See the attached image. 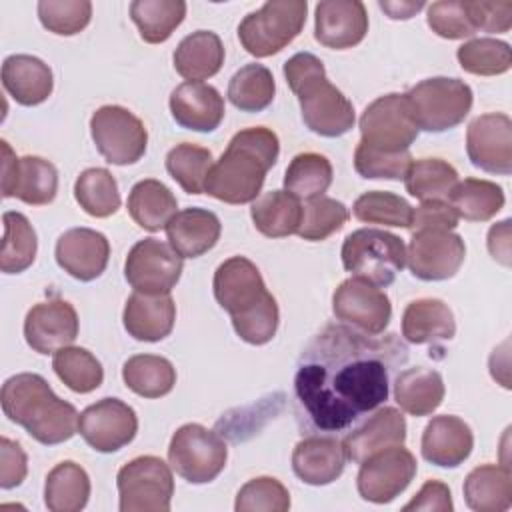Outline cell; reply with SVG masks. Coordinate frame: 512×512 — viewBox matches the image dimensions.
Wrapping results in <instances>:
<instances>
[{"label":"cell","instance_id":"1","mask_svg":"<svg viewBox=\"0 0 512 512\" xmlns=\"http://www.w3.org/2000/svg\"><path fill=\"white\" fill-rule=\"evenodd\" d=\"M408 362L396 334H366L328 324L302 350L292 410L306 436H344L390 394V380Z\"/></svg>","mask_w":512,"mask_h":512},{"label":"cell","instance_id":"2","mask_svg":"<svg viewBox=\"0 0 512 512\" xmlns=\"http://www.w3.org/2000/svg\"><path fill=\"white\" fill-rule=\"evenodd\" d=\"M216 302L230 314L234 332L248 344L262 346L278 330V304L266 290L260 270L244 256L224 260L212 280Z\"/></svg>","mask_w":512,"mask_h":512},{"label":"cell","instance_id":"3","mask_svg":"<svg viewBox=\"0 0 512 512\" xmlns=\"http://www.w3.org/2000/svg\"><path fill=\"white\" fill-rule=\"evenodd\" d=\"M278 154L280 142L270 128L254 126L236 132L220 160L212 164L204 192L226 204L254 202Z\"/></svg>","mask_w":512,"mask_h":512},{"label":"cell","instance_id":"4","mask_svg":"<svg viewBox=\"0 0 512 512\" xmlns=\"http://www.w3.org/2000/svg\"><path fill=\"white\" fill-rule=\"evenodd\" d=\"M0 404L4 416L40 444H62L78 432L80 414L70 402L58 398L40 374L10 376L2 384Z\"/></svg>","mask_w":512,"mask_h":512},{"label":"cell","instance_id":"5","mask_svg":"<svg viewBox=\"0 0 512 512\" xmlns=\"http://www.w3.org/2000/svg\"><path fill=\"white\" fill-rule=\"evenodd\" d=\"M342 266L354 276L378 286H390L406 266L404 240L380 228L350 232L342 244Z\"/></svg>","mask_w":512,"mask_h":512},{"label":"cell","instance_id":"6","mask_svg":"<svg viewBox=\"0 0 512 512\" xmlns=\"http://www.w3.org/2000/svg\"><path fill=\"white\" fill-rule=\"evenodd\" d=\"M410 116L418 130L446 132L468 116L474 96L460 78L434 76L418 82L406 94Z\"/></svg>","mask_w":512,"mask_h":512},{"label":"cell","instance_id":"7","mask_svg":"<svg viewBox=\"0 0 512 512\" xmlns=\"http://www.w3.org/2000/svg\"><path fill=\"white\" fill-rule=\"evenodd\" d=\"M306 12V0H268L238 24L242 48L256 58L278 54L302 32Z\"/></svg>","mask_w":512,"mask_h":512},{"label":"cell","instance_id":"8","mask_svg":"<svg viewBox=\"0 0 512 512\" xmlns=\"http://www.w3.org/2000/svg\"><path fill=\"white\" fill-rule=\"evenodd\" d=\"M226 460V442L202 424H184L170 438L168 462L190 484L212 482L224 470Z\"/></svg>","mask_w":512,"mask_h":512},{"label":"cell","instance_id":"9","mask_svg":"<svg viewBox=\"0 0 512 512\" xmlns=\"http://www.w3.org/2000/svg\"><path fill=\"white\" fill-rule=\"evenodd\" d=\"M120 512H168L174 496L170 466L158 456H138L118 470Z\"/></svg>","mask_w":512,"mask_h":512},{"label":"cell","instance_id":"10","mask_svg":"<svg viewBox=\"0 0 512 512\" xmlns=\"http://www.w3.org/2000/svg\"><path fill=\"white\" fill-rule=\"evenodd\" d=\"M292 92L298 96L306 128L314 134L324 138H338L354 128V106L328 80L324 68L314 72L308 80L294 86Z\"/></svg>","mask_w":512,"mask_h":512},{"label":"cell","instance_id":"11","mask_svg":"<svg viewBox=\"0 0 512 512\" xmlns=\"http://www.w3.org/2000/svg\"><path fill=\"white\" fill-rule=\"evenodd\" d=\"M90 134L100 156L116 166L138 162L148 144L144 122L118 104L100 106L90 118Z\"/></svg>","mask_w":512,"mask_h":512},{"label":"cell","instance_id":"12","mask_svg":"<svg viewBox=\"0 0 512 512\" xmlns=\"http://www.w3.org/2000/svg\"><path fill=\"white\" fill-rule=\"evenodd\" d=\"M360 144L388 154L410 150L418 128L410 116L406 96L398 92L372 100L360 116Z\"/></svg>","mask_w":512,"mask_h":512},{"label":"cell","instance_id":"13","mask_svg":"<svg viewBox=\"0 0 512 512\" xmlns=\"http://www.w3.org/2000/svg\"><path fill=\"white\" fill-rule=\"evenodd\" d=\"M416 470L414 454L402 444L380 450L360 464L356 476L358 494L366 502L388 504L408 488Z\"/></svg>","mask_w":512,"mask_h":512},{"label":"cell","instance_id":"14","mask_svg":"<svg viewBox=\"0 0 512 512\" xmlns=\"http://www.w3.org/2000/svg\"><path fill=\"white\" fill-rule=\"evenodd\" d=\"M182 256L156 238L136 242L124 262V276L136 292L170 294L182 276Z\"/></svg>","mask_w":512,"mask_h":512},{"label":"cell","instance_id":"15","mask_svg":"<svg viewBox=\"0 0 512 512\" xmlns=\"http://www.w3.org/2000/svg\"><path fill=\"white\" fill-rule=\"evenodd\" d=\"M466 258L464 240L452 230H416L406 248V264L418 280L452 278Z\"/></svg>","mask_w":512,"mask_h":512},{"label":"cell","instance_id":"16","mask_svg":"<svg viewBox=\"0 0 512 512\" xmlns=\"http://www.w3.org/2000/svg\"><path fill=\"white\" fill-rule=\"evenodd\" d=\"M332 312L340 324L366 334H382L392 318V304L378 286L352 276L334 290Z\"/></svg>","mask_w":512,"mask_h":512},{"label":"cell","instance_id":"17","mask_svg":"<svg viewBox=\"0 0 512 512\" xmlns=\"http://www.w3.org/2000/svg\"><path fill=\"white\" fill-rule=\"evenodd\" d=\"M78 432L96 452L110 454L134 440L138 416L120 398H102L80 412Z\"/></svg>","mask_w":512,"mask_h":512},{"label":"cell","instance_id":"18","mask_svg":"<svg viewBox=\"0 0 512 512\" xmlns=\"http://www.w3.org/2000/svg\"><path fill=\"white\" fill-rule=\"evenodd\" d=\"M466 152L472 166L508 176L512 172V120L502 112L476 116L466 130Z\"/></svg>","mask_w":512,"mask_h":512},{"label":"cell","instance_id":"19","mask_svg":"<svg viewBox=\"0 0 512 512\" xmlns=\"http://www.w3.org/2000/svg\"><path fill=\"white\" fill-rule=\"evenodd\" d=\"M78 336V314L62 298L34 304L24 320L26 344L38 354H54Z\"/></svg>","mask_w":512,"mask_h":512},{"label":"cell","instance_id":"20","mask_svg":"<svg viewBox=\"0 0 512 512\" xmlns=\"http://www.w3.org/2000/svg\"><path fill=\"white\" fill-rule=\"evenodd\" d=\"M368 12L360 0H322L314 10V38L332 50H346L364 40Z\"/></svg>","mask_w":512,"mask_h":512},{"label":"cell","instance_id":"21","mask_svg":"<svg viewBox=\"0 0 512 512\" xmlns=\"http://www.w3.org/2000/svg\"><path fill=\"white\" fill-rule=\"evenodd\" d=\"M406 440V420L400 410L392 406H378L360 424L342 436L346 458L362 464L372 454L400 446Z\"/></svg>","mask_w":512,"mask_h":512},{"label":"cell","instance_id":"22","mask_svg":"<svg viewBox=\"0 0 512 512\" xmlns=\"http://www.w3.org/2000/svg\"><path fill=\"white\" fill-rule=\"evenodd\" d=\"M58 266L80 282L98 278L110 258L108 238L92 228H70L56 240L54 250Z\"/></svg>","mask_w":512,"mask_h":512},{"label":"cell","instance_id":"23","mask_svg":"<svg viewBox=\"0 0 512 512\" xmlns=\"http://www.w3.org/2000/svg\"><path fill=\"white\" fill-rule=\"evenodd\" d=\"M170 112L176 124L194 132H212L224 120V98L204 82H182L170 94Z\"/></svg>","mask_w":512,"mask_h":512},{"label":"cell","instance_id":"24","mask_svg":"<svg viewBox=\"0 0 512 512\" xmlns=\"http://www.w3.org/2000/svg\"><path fill=\"white\" fill-rule=\"evenodd\" d=\"M474 448V434L470 426L452 414L434 416L424 432L420 450L424 460L440 468L460 466Z\"/></svg>","mask_w":512,"mask_h":512},{"label":"cell","instance_id":"25","mask_svg":"<svg viewBox=\"0 0 512 512\" xmlns=\"http://www.w3.org/2000/svg\"><path fill=\"white\" fill-rule=\"evenodd\" d=\"M342 440L334 436H306L294 446L292 470L310 486H326L342 476L346 466Z\"/></svg>","mask_w":512,"mask_h":512},{"label":"cell","instance_id":"26","mask_svg":"<svg viewBox=\"0 0 512 512\" xmlns=\"http://www.w3.org/2000/svg\"><path fill=\"white\" fill-rule=\"evenodd\" d=\"M176 320V304L170 294H144L128 296L122 322L126 332L140 342H158L166 338Z\"/></svg>","mask_w":512,"mask_h":512},{"label":"cell","instance_id":"27","mask_svg":"<svg viewBox=\"0 0 512 512\" xmlns=\"http://www.w3.org/2000/svg\"><path fill=\"white\" fill-rule=\"evenodd\" d=\"M222 224L206 208H184L166 224L168 244L182 258H198L212 250L220 238Z\"/></svg>","mask_w":512,"mask_h":512},{"label":"cell","instance_id":"28","mask_svg":"<svg viewBox=\"0 0 512 512\" xmlns=\"http://www.w3.org/2000/svg\"><path fill=\"white\" fill-rule=\"evenodd\" d=\"M2 86L22 106H36L50 98L54 76L38 56L12 54L2 64Z\"/></svg>","mask_w":512,"mask_h":512},{"label":"cell","instance_id":"29","mask_svg":"<svg viewBox=\"0 0 512 512\" xmlns=\"http://www.w3.org/2000/svg\"><path fill=\"white\" fill-rule=\"evenodd\" d=\"M174 70L188 82H200L220 72L224 44L212 30H196L180 40L174 50Z\"/></svg>","mask_w":512,"mask_h":512},{"label":"cell","instance_id":"30","mask_svg":"<svg viewBox=\"0 0 512 512\" xmlns=\"http://www.w3.org/2000/svg\"><path fill=\"white\" fill-rule=\"evenodd\" d=\"M456 334L454 314L438 298L412 300L402 314V336L410 344H430L452 340Z\"/></svg>","mask_w":512,"mask_h":512},{"label":"cell","instance_id":"31","mask_svg":"<svg viewBox=\"0 0 512 512\" xmlns=\"http://www.w3.org/2000/svg\"><path fill=\"white\" fill-rule=\"evenodd\" d=\"M444 380L432 368H406L394 378V400L410 416H428L444 400Z\"/></svg>","mask_w":512,"mask_h":512},{"label":"cell","instance_id":"32","mask_svg":"<svg viewBox=\"0 0 512 512\" xmlns=\"http://www.w3.org/2000/svg\"><path fill=\"white\" fill-rule=\"evenodd\" d=\"M464 500L476 512H504L512 504V474L508 466L482 464L464 480Z\"/></svg>","mask_w":512,"mask_h":512},{"label":"cell","instance_id":"33","mask_svg":"<svg viewBox=\"0 0 512 512\" xmlns=\"http://www.w3.org/2000/svg\"><path fill=\"white\" fill-rule=\"evenodd\" d=\"M130 218L148 232H158L174 218L178 202L172 190L160 180L146 178L132 186L126 202Z\"/></svg>","mask_w":512,"mask_h":512},{"label":"cell","instance_id":"34","mask_svg":"<svg viewBox=\"0 0 512 512\" xmlns=\"http://www.w3.org/2000/svg\"><path fill=\"white\" fill-rule=\"evenodd\" d=\"M250 216L260 234L268 238H284L298 232L302 204L300 198L286 190H270L252 202Z\"/></svg>","mask_w":512,"mask_h":512},{"label":"cell","instance_id":"35","mask_svg":"<svg viewBox=\"0 0 512 512\" xmlns=\"http://www.w3.org/2000/svg\"><path fill=\"white\" fill-rule=\"evenodd\" d=\"M90 498V478L86 470L64 460L56 464L44 484V504L50 512H80Z\"/></svg>","mask_w":512,"mask_h":512},{"label":"cell","instance_id":"36","mask_svg":"<svg viewBox=\"0 0 512 512\" xmlns=\"http://www.w3.org/2000/svg\"><path fill=\"white\" fill-rule=\"evenodd\" d=\"M122 380L142 398H162L176 384V368L164 356L136 354L124 362Z\"/></svg>","mask_w":512,"mask_h":512},{"label":"cell","instance_id":"37","mask_svg":"<svg viewBox=\"0 0 512 512\" xmlns=\"http://www.w3.org/2000/svg\"><path fill=\"white\" fill-rule=\"evenodd\" d=\"M504 190L496 182L480 178L458 180L452 188L448 202L468 222H486L504 208Z\"/></svg>","mask_w":512,"mask_h":512},{"label":"cell","instance_id":"38","mask_svg":"<svg viewBox=\"0 0 512 512\" xmlns=\"http://www.w3.org/2000/svg\"><path fill=\"white\" fill-rule=\"evenodd\" d=\"M58 170L40 156H22L8 198H18L30 206H44L56 198Z\"/></svg>","mask_w":512,"mask_h":512},{"label":"cell","instance_id":"39","mask_svg":"<svg viewBox=\"0 0 512 512\" xmlns=\"http://www.w3.org/2000/svg\"><path fill=\"white\" fill-rule=\"evenodd\" d=\"M184 16V0H134L130 4V18L148 44L166 42L182 24Z\"/></svg>","mask_w":512,"mask_h":512},{"label":"cell","instance_id":"40","mask_svg":"<svg viewBox=\"0 0 512 512\" xmlns=\"http://www.w3.org/2000/svg\"><path fill=\"white\" fill-rule=\"evenodd\" d=\"M2 250H0V270L4 274H20L32 266L38 250L36 232L30 220L20 212L2 214Z\"/></svg>","mask_w":512,"mask_h":512},{"label":"cell","instance_id":"41","mask_svg":"<svg viewBox=\"0 0 512 512\" xmlns=\"http://www.w3.org/2000/svg\"><path fill=\"white\" fill-rule=\"evenodd\" d=\"M458 182V172L442 158H418L412 160L406 174V192L420 202L446 200Z\"/></svg>","mask_w":512,"mask_h":512},{"label":"cell","instance_id":"42","mask_svg":"<svg viewBox=\"0 0 512 512\" xmlns=\"http://www.w3.org/2000/svg\"><path fill=\"white\" fill-rule=\"evenodd\" d=\"M276 94L272 72L262 64H246L228 82V100L242 112H262Z\"/></svg>","mask_w":512,"mask_h":512},{"label":"cell","instance_id":"43","mask_svg":"<svg viewBox=\"0 0 512 512\" xmlns=\"http://www.w3.org/2000/svg\"><path fill=\"white\" fill-rule=\"evenodd\" d=\"M332 164L316 152H302L292 158L284 172V188L300 200L324 196L332 184Z\"/></svg>","mask_w":512,"mask_h":512},{"label":"cell","instance_id":"44","mask_svg":"<svg viewBox=\"0 0 512 512\" xmlns=\"http://www.w3.org/2000/svg\"><path fill=\"white\" fill-rule=\"evenodd\" d=\"M74 198L94 218H108L120 208L116 178L106 168H86L74 182Z\"/></svg>","mask_w":512,"mask_h":512},{"label":"cell","instance_id":"45","mask_svg":"<svg viewBox=\"0 0 512 512\" xmlns=\"http://www.w3.org/2000/svg\"><path fill=\"white\" fill-rule=\"evenodd\" d=\"M52 368L56 376L78 394H88L96 390L104 380V370L98 358L80 346H66L54 352Z\"/></svg>","mask_w":512,"mask_h":512},{"label":"cell","instance_id":"46","mask_svg":"<svg viewBox=\"0 0 512 512\" xmlns=\"http://www.w3.org/2000/svg\"><path fill=\"white\" fill-rule=\"evenodd\" d=\"M212 152L204 146L182 142L166 154L168 174L188 194H202L208 172L212 168Z\"/></svg>","mask_w":512,"mask_h":512},{"label":"cell","instance_id":"47","mask_svg":"<svg viewBox=\"0 0 512 512\" xmlns=\"http://www.w3.org/2000/svg\"><path fill=\"white\" fill-rule=\"evenodd\" d=\"M352 214L356 216V220L366 222V224L410 228L414 208L398 194L370 190L356 198V202L352 206Z\"/></svg>","mask_w":512,"mask_h":512},{"label":"cell","instance_id":"48","mask_svg":"<svg viewBox=\"0 0 512 512\" xmlns=\"http://www.w3.org/2000/svg\"><path fill=\"white\" fill-rule=\"evenodd\" d=\"M462 70L476 76H498L510 70V46L496 38H472L456 50Z\"/></svg>","mask_w":512,"mask_h":512},{"label":"cell","instance_id":"49","mask_svg":"<svg viewBox=\"0 0 512 512\" xmlns=\"http://www.w3.org/2000/svg\"><path fill=\"white\" fill-rule=\"evenodd\" d=\"M348 218L350 212L342 202L328 196H318L306 200L302 206V222L296 234L308 242H322L338 232Z\"/></svg>","mask_w":512,"mask_h":512},{"label":"cell","instance_id":"50","mask_svg":"<svg viewBox=\"0 0 512 512\" xmlns=\"http://www.w3.org/2000/svg\"><path fill=\"white\" fill-rule=\"evenodd\" d=\"M38 18L48 32L74 36L90 24L92 4L88 0H40Z\"/></svg>","mask_w":512,"mask_h":512},{"label":"cell","instance_id":"51","mask_svg":"<svg viewBox=\"0 0 512 512\" xmlns=\"http://www.w3.org/2000/svg\"><path fill=\"white\" fill-rule=\"evenodd\" d=\"M290 508V494L286 486L272 476H258L248 480L236 494V512H286Z\"/></svg>","mask_w":512,"mask_h":512},{"label":"cell","instance_id":"52","mask_svg":"<svg viewBox=\"0 0 512 512\" xmlns=\"http://www.w3.org/2000/svg\"><path fill=\"white\" fill-rule=\"evenodd\" d=\"M426 22L432 32L446 40L470 38L478 32L468 8V0L432 2L426 12Z\"/></svg>","mask_w":512,"mask_h":512},{"label":"cell","instance_id":"53","mask_svg":"<svg viewBox=\"0 0 512 512\" xmlns=\"http://www.w3.org/2000/svg\"><path fill=\"white\" fill-rule=\"evenodd\" d=\"M410 162H412L410 150L388 154V152L372 150L360 142L354 150V168L362 178H368V180H378V178L402 180Z\"/></svg>","mask_w":512,"mask_h":512},{"label":"cell","instance_id":"54","mask_svg":"<svg viewBox=\"0 0 512 512\" xmlns=\"http://www.w3.org/2000/svg\"><path fill=\"white\" fill-rule=\"evenodd\" d=\"M468 8L476 24V30L500 34L508 32L512 26V2L468 0Z\"/></svg>","mask_w":512,"mask_h":512},{"label":"cell","instance_id":"55","mask_svg":"<svg viewBox=\"0 0 512 512\" xmlns=\"http://www.w3.org/2000/svg\"><path fill=\"white\" fill-rule=\"evenodd\" d=\"M458 214L446 200H426L414 210L410 230H454L458 226Z\"/></svg>","mask_w":512,"mask_h":512},{"label":"cell","instance_id":"56","mask_svg":"<svg viewBox=\"0 0 512 512\" xmlns=\"http://www.w3.org/2000/svg\"><path fill=\"white\" fill-rule=\"evenodd\" d=\"M28 474V458L22 446L6 436L0 438V486L4 490L16 488Z\"/></svg>","mask_w":512,"mask_h":512},{"label":"cell","instance_id":"57","mask_svg":"<svg viewBox=\"0 0 512 512\" xmlns=\"http://www.w3.org/2000/svg\"><path fill=\"white\" fill-rule=\"evenodd\" d=\"M450 488L440 480H428L420 492L404 506V510H438V512H450L452 498Z\"/></svg>","mask_w":512,"mask_h":512},{"label":"cell","instance_id":"58","mask_svg":"<svg viewBox=\"0 0 512 512\" xmlns=\"http://www.w3.org/2000/svg\"><path fill=\"white\" fill-rule=\"evenodd\" d=\"M488 250L494 260L510 266V220H502L488 232Z\"/></svg>","mask_w":512,"mask_h":512},{"label":"cell","instance_id":"59","mask_svg":"<svg viewBox=\"0 0 512 512\" xmlns=\"http://www.w3.org/2000/svg\"><path fill=\"white\" fill-rule=\"evenodd\" d=\"M0 146H2V196L8 198L10 188L14 184V178H16V172H18V160L20 158H16V154L12 152V148L6 140H2Z\"/></svg>","mask_w":512,"mask_h":512},{"label":"cell","instance_id":"60","mask_svg":"<svg viewBox=\"0 0 512 512\" xmlns=\"http://www.w3.org/2000/svg\"><path fill=\"white\" fill-rule=\"evenodd\" d=\"M378 6L388 14L392 20H408L416 12H420L426 4L424 2H378Z\"/></svg>","mask_w":512,"mask_h":512}]
</instances>
